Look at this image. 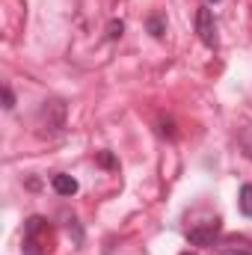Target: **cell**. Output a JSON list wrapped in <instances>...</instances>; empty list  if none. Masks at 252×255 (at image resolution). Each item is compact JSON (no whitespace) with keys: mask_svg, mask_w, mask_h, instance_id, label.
<instances>
[{"mask_svg":"<svg viewBox=\"0 0 252 255\" xmlns=\"http://www.w3.org/2000/svg\"><path fill=\"white\" fill-rule=\"evenodd\" d=\"M98 160H101V166H107V169H113V166H116V157H113L110 151H104V154H101Z\"/></svg>","mask_w":252,"mask_h":255,"instance_id":"cell-9","label":"cell"},{"mask_svg":"<svg viewBox=\"0 0 252 255\" xmlns=\"http://www.w3.org/2000/svg\"><path fill=\"white\" fill-rule=\"evenodd\" d=\"M54 190L60 193V196H74L77 193V181L71 178V175H54Z\"/></svg>","mask_w":252,"mask_h":255,"instance_id":"cell-4","label":"cell"},{"mask_svg":"<svg viewBox=\"0 0 252 255\" xmlns=\"http://www.w3.org/2000/svg\"><path fill=\"white\" fill-rule=\"evenodd\" d=\"M122 30H125V24H122V21H113L107 36H110V39H119V36H122Z\"/></svg>","mask_w":252,"mask_h":255,"instance_id":"cell-8","label":"cell"},{"mask_svg":"<svg viewBox=\"0 0 252 255\" xmlns=\"http://www.w3.org/2000/svg\"><path fill=\"white\" fill-rule=\"evenodd\" d=\"M238 205H241V211H244L247 217H252V184H244V187H241Z\"/></svg>","mask_w":252,"mask_h":255,"instance_id":"cell-5","label":"cell"},{"mask_svg":"<svg viewBox=\"0 0 252 255\" xmlns=\"http://www.w3.org/2000/svg\"><path fill=\"white\" fill-rule=\"evenodd\" d=\"M196 33L208 48H217V24H214V12L208 6H202L196 12Z\"/></svg>","mask_w":252,"mask_h":255,"instance_id":"cell-2","label":"cell"},{"mask_svg":"<svg viewBox=\"0 0 252 255\" xmlns=\"http://www.w3.org/2000/svg\"><path fill=\"white\" fill-rule=\"evenodd\" d=\"M208 3H220V0H208Z\"/></svg>","mask_w":252,"mask_h":255,"instance_id":"cell-10","label":"cell"},{"mask_svg":"<svg viewBox=\"0 0 252 255\" xmlns=\"http://www.w3.org/2000/svg\"><path fill=\"white\" fill-rule=\"evenodd\" d=\"M148 30H151V36H163V24H160V18H148Z\"/></svg>","mask_w":252,"mask_h":255,"instance_id":"cell-6","label":"cell"},{"mask_svg":"<svg viewBox=\"0 0 252 255\" xmlns=\"http://www.w3.org/2000/svg\"><path fill=\"white\" fill-rule=\"evenodd\" d=\"M3 107H6V110H12V107H15V95H12V89H9V86H3Z\"/></svg>","mask_w":252,"mask_h":255,"instance_id":"cell-7","label":"cell"},{"mask_svg":"<svg viewBox=\"0 0 252 255\" xmlns=\"http://www.w3.org/2000/svg\"><path fill=\"white\" fill-rule=\"evenodd\" d=\"M181 255H193V253H181Z\"/></svg>","mask_w":252,"mask_h":255,"instance_id":"cell-11","label":"cell"},{"mask_svg":"<svg viewBox=\"0 0 252 255\" xmlns=\"http://www.w3.org/2000/svg\"><path fill=\"white\" fill-rule=\"evenodd\" d=\"M54 244L51 223L45 217H30L24 223V255H45Z\"/></svg>","mask_w":252,"mask_h":255,"instance_id":"cell-1","label":"cell"},{"mask_svg":"<svg viewBox=\"0 0 252 255\" xmlns=\"http://www.w3.org/2000/svg\"><path fill=\"white\" fill-rule=\"evenodd\" d=\"M217 232H220V220H208V223L190 229V244H196V247H208V244H214Z\"/></svg>","mask_w":252,"mask_h":255,"instance_id":"cell-3","label":"cell"}]
</instances>
